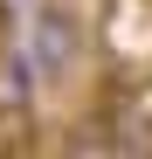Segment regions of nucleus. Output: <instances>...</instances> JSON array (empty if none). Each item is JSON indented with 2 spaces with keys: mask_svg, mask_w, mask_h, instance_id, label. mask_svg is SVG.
Returning <instances> with one entry per match:
<instances>
[{
  "mask_svg": "<svg viewBox=\"0 0 152 159\" xmlns=\"http://www.w3.org/2000/svg\"><path fill=\"white\" fill-rule=\"evenodd\" d=\"M83 48H90V35H83V21H76V7H42L28 21V56H35V69L69 76L76 62H83Z\"/></svg>",
  "mask_w": 152,
  "mask_h": 159,
  "instance_id": "f257e3e1",
  "label": "nucleus"
},
{
  "mask_svg": "<svg viewBox=\"0 0 152 159\" xmlns=\"http://www.w3.org/2000/svg\"><path fill=\"white\" fill-rule=\"evenodd\" d=\"M28 131H35L28 104H7V111H0V152H21V145H28Z\"/></svg>",
  "mask_w": 152,
  "mask_h": 159,
  "instance_id": "f03ea898",
  "label": "nucleus"
}]
</instances>
